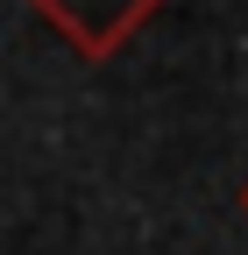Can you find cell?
I'll return each mask as SVG.
<instances>
[{
  "instance_id": "6da1fadb",
  "label": "cell",
  "mask_w": 248,
  "mask_h": 255,
  "mask_svg": "<svg viewBox=\"0 0 248 255\" xmlns=\"http://www.w3.org/2000/svg\"><path fill=\"white\" fill-rule=\"evenodd\" d=\"M28 7H36L78 57H114L163 0H28Z\"/></svg>"
},
{
  "instance_id": "7a4b0ae2",
  "label": "cell",
  "mask_w": 248,
  "mask_h": 255,
  "mask_svg": "<svg viewBox=\"0 0 248 255\" xmlns=\"http://www.w3.org/2000/svg\"><path fill=\"white\" fill-rule=\"evenodd\" d=\"M241 213H248V184H241Z\"/></svg>"
}]
</instances>
